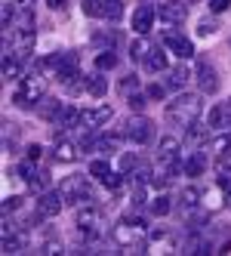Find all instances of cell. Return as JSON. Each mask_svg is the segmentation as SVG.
<instances>
[{"label": "cell", "mask_w": 231, "mask_h": 256, "mask_svg": "<svg viewBox=\"0 0 231 256\" xmlns=\"http://www.w3.org/2000/svg\"><path fill=\"white\" fill-rule=\"evenodd\" d=\"M114 238H117L120 247H133V244H139L142 238H145V222H142V219H136V216H127V219H123V222L114 228Z\"/></svg>", "instance_id": "cell-4"}, {"label": "cell", "mask_w": 231, "mask_h": 256, "mask_svg": "<svg viewBox=\"0 0 231 256\" xmlns=\"http://www.w3.org/2000/svg\"><path fill=\"white\" fill-rule=\"evenodd\" d=\"M204 142H207V126H204V124L194 120L191 126H185V145H188L191 152H198Z\"/></svg>", "instance_id": "cell-15"}, {"label": "cell", "mask_w": 231, "mask_h": 256, "mask_svg": "<svg viewBox=\"0 0 231 256\" xmlns=\"http://www.w3.org/2000/svg\"><path fill=\"white\" fill-rule=\"evenodd\" d=\"M157 16L164 19V25H182L188 19V6L182 4V0H167V4H161Z\"/></svg>", "instance_id": "cell-11"}, {"label": "cell", "mask_w": 231, "mask_h": 256, "mask_svg": "<svg viewBox=\"0 0 231 256\" xmlns=\"http://www.w3.org/2000/svg\"><path fill=\"white\" fill-rule=\"evenodd\" d=\"M77 154H80V148L74 142H59L56 145V160H74Z\"/></svg>", "instance_id": "cell-23"}, {"label": "cell", "mask_w": 231, "mask_h": 256, "mask_svg": "<svg viewBox=\"0 0 231 256\" xmlns=\"http://www.w3.org/2000/svg\"><path fill=\"white\" fill-rule=\"evenodd\" d=\"M136 164H139V160H136V154H123V158H120V164H117V170L127 176V173H133V170H136Z\"/></svg>", "instance_id": "cell-36"}, {"label": "cell", "mask_w": 231, "mask_h": 256, "mask_svg": "<svg viewBox=\"0 0 231 256\" xmlns=\"http://www.w3.org/2000/svg\"><path fill=\"white\" fill-rule=\"evenodd\" d=\"M62 207H65V194H62V192L46 188V192H40V194H37V216H40V219H52V216H59V213H62Z\"/></svg>", "instance_id": "cell-6"}, {"label": "cell", "mask_w": 231, "mask_h": 256, "mask_svg": "<svg viewBox=\"0 0 231 256\" xmlns=\"http://www.w3.org/2000/svg\"><path fill=\"white\" fill-rule=\"evenodd\" d=\"M148 50H151V44H145V40H136V44L130 46V59H133V62H142V59L148 56Z\"/></svg>", "instance_id": "cell-30"}, {"label": "cell", "mask_w": 231, "mask_h": 256, "mask_svg": "<svg viewBox=\"0 0 231 256\" xmlns=\"http://www.w3.org/2000/svg\"><path fill=\"white\" fill-rule=\"evenodd\" d=\"M28 186H31V192H46V186H49V173L46 170H37V173H34L31 179H28Z\"/></svg>", "instance_id": "cell-27"}, {"label": "cell", "mask_w": 231, "mask_h": 256, "mask_svg": "<svg viewBox=\"0 0 231 256\" xmlns=\"http://www.w3.org/2000/svg\"><path fill=\"white\" fill-rule=\"evenodd\" d=\"M123 136H127L133 145H145V142H151V136H154V124H151L148 118H133V120L127 124V130H123Z\"/></svg>", "instance_id": "cell-9"}, {"label": "cell", "mask_w": 231, "mask_h": 256, "mask_svg": "<svg viewBox=\"0 0 231 256\" xmlns=\"http://www.w3.org/2000/svg\"><path fill=\"white\" fill-rule=\"evenodd\" d=\"M34 40H37V34H34V16H31V10L25 6V10H22V19L15 22V34H12V56L28 59V56H31V50H34Z\"/></svg>", "instance_id": "cell-1"}, {"label": "cell", "mask_w": 231, "mask_h": 256, "mask_svg": "<svg viewBox=\"0 0 231 256\" xmlns=\"http://www.w3.org/2000/svg\"><path fill=\"white\" fill-rule=\"evenodd\" d=\"M191 80V71L188 68H170V74H167V90H182L185 84Z\"/></svg>", "instance_id": "cell-19"}, {"label": "cell", "mask_w": 231, "mask_h": 256, "mask_svg": "<svg viewBox=\"0 0 231 256\" xmlns=\"http://www.w3.org/2000/svg\"><path fill=\"white\" fill-rule=\"evenodd\" d=\"M191 4H198V0H191Z\"/></svg>", "instance_id": "cell-47"}, {"label": "cell", "mask_w": 231, "mask_h": 256, "mask_svg": "<svg viewBox=\"0 0 231 256\" xmlns=\"http://www.w3.org/2000/svg\"><path fill=\"white\" fill-rule=\"evenodd\" d=\"M194 80H198L201 93H216V90H219V71L213 68V62L198 59V68H194Z\"/></svg>", "instance_id": "cell-7"}, {"label": "cell", "mask_w": 231, "mask_h": 256, "mask_svg": "<svg viewBox=\"0 0 231 256\" xmlns=\"http://www.w3.org/2000/svg\"><path fill=\"white\" fill-rule=\"evenodd\" d=\"M182 170H185V176H191V179H194V176H201V173L207 170V158H204V152H201V148H198V152H191Z\"/></svg>", "instance_id": "cell-18"}, {"label": "cell", "mask_w": 231, "mask_h": 256, "mask_svg": "<svg viewBox=\"0 0 231 256\" xmlns=\"http://www.w3.org/2000/svg\"><path fill=\"white\" fill-rule=\"evenodd\" d=\"M43 253H62V244L59 241H46L43 244Z\"/></svg>", "instance_id": "cell-42"}, {"label": "cell", "mask_w": 231, "mask_h": 256, "mask_svg": "<svg viewBox=\"0 0 231 256\" xmlns=\"http://www.w3.org/2000/svg\"><path fill=\"white\" fill-rule=\"evenodd\" d=\"M130 105L136 108V112H142V108H145V93H136V96H130Z\"/></svg>", "instance_id": "cell-41"}, {"label": "cell", "mask_w": 231, "mask_h": 256, "mask_svg": "<svg viewBox=\"0 0 231 256\" xmlns=\"http://www.w3.org/2000/svg\"><path fill=\"white\" fill-rule=\"evenodd\" d=\"M142 65H145V71H151V74H161V71H167V52L161 50H148V56L142 59Z\"/></svg>", "instance_id": "cell-16"}, {"label": "cell", "mask_w": 231, "mask_h": 256, "mask_svg": "<svg viewBox=\"0 0 231 256\" xmlns=\"http://www.w3.org/2000/svg\"><path fill=\"white\" fill-rule=\"evenodd\" d=\"M228 6H231V0H210V10L213 12H225Z\"/></svg>", "instance_id": "cell-39"}, {"label": "cell", "mask_w": 231, "mask_h": 256, "mask_svg": "<svg viewBox=\"0 0 231 256\" xmlns=\"http://www.w3.org/2000/svg\"><path fill=\"white\" fill-rule=\"evenodd\" d=\"M198 198H201V192H198V188H185V192H182L185 207H194V204H198Z\"/></svg>", "instance_id": "cell-38"}, {"label": "cell", "mask_w": 231, "mask_h": 256, "mask_svg": "<svg viewBox=\"0 0 231 256\" xmlns=\"http://www.w3.org/2000/svg\"><path fill=\"white\" fill-rule=\"evenodd\" d=\"M22 62H25V59L6 52V56H3V80H15V78H19V74H22Z\"/></svg>", "instance_id": "cell-20"}, {"label": "cell", "mask_w": 231, "mask_h": 256, "mask_svg": "<svg viewBox=\"0 0 231 256\" xmlns=\"http://www.w3.org/2000/svg\"><path fill=\"white\" fill-rule=\"evenodd\" d=\"M164 46L173 52V56H179V59H191V56H194L191 40H188V38H182L179 31H167V34H164Z\"/></svg>", "instance_id": "cell-12"}, {"label": "cell", "mask_w": 231, "mask_h": 256, "mask_svg": "<svg viewBox=\"0 0 231 256\" xmlns=\"http://www.w3.org/2000/svg\"><path fill=\"white\" fill-rule=\"evenodd\" d=\"M120 12H123V4H120V0H105V4H102V19H120Z\"/></svg>", "instance_id": "cell-26"}, {"label": "cell", "mask_w": 231, "mask_h": 256, "mask_svg": "<svg viewBox=\"0 0 231 256\" xmlns=\"http://www.w3.org/2000/svg\"><path fill=\"white\" fill-rule=\"evenodd\" d=\"M201 114V96H179L167 105V120L176 126H191Z\"/></svg>", "instance_id": "cell-2"}, {"label": "cell", "mask_w": 231, "mask_h": 256, "mask_svg": "<svg viewBox=\"0 0 231 256\" xmlns=\"http://www.w3.org/2000/svg\"><path fill=\"white\" fill-rule=\"evenodd\" d=\"M170 207H173V200H170L167 194H157L151 204H148V210H151L154 216H167V213H170Z\"/></svg>", "instance_id": "cell-24"}, {"label": "cell", "mask_w": 231, "mask_h": 256, "mask_svg": "<svg viewBox=\"0 0 231 256\" xmlns=\"http://www.w3.org/2000/svg\"><path fill=\"white\" fill-rule=\"evenodd\" d=\"M219 186L225 188V200H228V207H231V176H219Z\"/></svg>", "instance_id": "cell-40"}, {"label": "cell", "mask_w": 231, "mask_h": 256, "mask_svg": "<svg viewBox=\"0 0 231 256\" xmlns=\"http://www.w3.org/2000/svg\"><path fill=\"white\" fill-rule=\"evenodd\" d=\"M154 25V6L151 4H142L136 12H133V31L136 34H148Z\"/></svg>", "instance_id": "cell-14"}, {"label": "cell", "mask_w": 231, "mask_h": 256, "mask_svg": "<svg viewBox=\"0 0 231 256\" xmlns=\"http://www.w3.org/2000/svg\"><path fill=\"white\" fill-rule=\"evenodd\" d=\"M102 4L105 0H83V12L86 16H102Z\"/></svg>", "instance_id": "cell-37"}, {"label": "cell", "mask_w": 231, "mask_h": 256, "mask_svg": "<svg viewBox=\"0 0 231 256\" xmlns=\"http://www.w3.org/2000/svg\"><path fill=\"white\" fill-rule=\"evenodd\" d=\"M228 126H231V99L222 102V105H216L210 112V130L222 133V130H228Z\"/></svg>", "instance_id": "cell-13"}, {"label": "cell", "mask_w": 231, "mask_h": 256, "mask_svg": "<svg viewBox=\"0 0 231 256\" xmlns=\"http://www.w3.org/2000/svg\"><path fill=\"white\" fill-rule=\"evenodd\" d=\"M198 31H201V34H213V22H207V19H204V22L198 25Z\"/></svg>", "instance_id": "cell-45"}, {"label": "cell", "mask_w": 231, "mask_h": 256, "mask_svg": "<svg viewBox=\"0 0 231 256\" xmlns=\"http://www.w3.org/2000/svg\"><path fill=\"white\" fill-rule=\"evenodd\" d=\"M102 186H105V188H111V192H117V188L123 186V173H120V170H117V173L111 170L108 176H105V179H102Z\"/></svg>", "instance_id": "cell-34"}, {"label": "cell", "mask_w": 231, "mask_h": 256, "mask_svg": "<svg viewBox=\"0 0 231 256\" xmlns=\"http://www.w3.org/2000/svg\"><path fill=\"white\" fill-rule=\"evenodd\" d=\"M0 247H3V253H19V250L25 247V238L6 232V234H3V244H0Z\"/></svg>", "instance_id": "cell-22"}, {"label": "cell", "mask_w": 231, "mask_h": 256, "mask_svg": "<svg viewBox=\"0 0 231 256\" xmlns=\"http://www.w3.org/2000/svg\"><path fill=\"white\" fill-rule=\"evenodd\" d=\"M40 145H28V160H40Z\"/></svg>", "instance_id": "cell-43"}, {"label": "cell", "mask_w": 231, "mask_h": 256, "mask_svg": "<svg viewBox=\"0 0 231 256\" xmlns=\"http://www.w3.org/2000/svg\"><path fill=\"white\" fill-rule=\"evenodd\" d=\"M117 145H120V139L114 136V133H105V136H96V148L99 152H117Z\"/></svg>", "instance_id": "cell-25"}, {"label": "cell", "mask_w": 231, "mask_h": 256, "mask_svg": "<svg viewBox=\"0 0 231 256\" xmlns=\"http://www.w3.org/2000/svg\"><path fill=\"white\" fill-rule=\"evenodd\" d=\"M46 6H49V10H62L65 0H46Z\"/></svg>", "instance_id": "cell-46"}, {"label": "cell", "mask_w": 231, "mask_h": 256, "mask_svg": "<svg viewBox=\"0 0 231 256\" xmlns=\"http://www.w3.org/2000/svg\"><path fill=\"white\" fill-rule=\"evenodd\" d=\"M62 194H65V200L68 204H80V200H86V204H93L90 200V182H86V176H80V173H74V176H68L65 182H62Z\"/></svg>", "instance_id": "cell-5"}, {"label": "cell", "mask_w": 231, "mask_h": 256, "mask_svg": "<svg viewBox=\"0 0 231 256\" xmlns=\"http://www.w3.org/2000/svg\"><path fill=\"white\" fill-rule=\"evenodd\" d=\"M108 173H111V167H108V160H93V164H90V176H96L99 182H102L105 176H108Z\"/></svg>", "instance_id": "cell-32"}, {"label": "cell", "mask_w": 231, "mask_h": 256, "mask_svg": "<svg viewBox=\"0 0 231 256\" xmlns=\"http://www.w3.org/2000/svg\"><path fill=\"white\" fill-rule=\"evenodd\" d=\"M80 114H83V112H77L74 105H62V112H59V118L52 120V124H56L59 130H71V126H74V124H80Z\"/></svg>", "instance_id": "cell-17"}, {"label": "cell", "mask_w": 231, "mask_h": 256, "mask_svg": "<svg viewBox=\"0 0 231 256\" xmlns=\"http://www.w3.org/2000/svg\"><path fill=\"white\" fill-rule=\"evenodd\" d=\"M12 102L19 108H34L37 102H43V80L40 78H22L19 86H15Z\"/></svg>", "instance_id": "cell-3"}, {"label": "cell", "mask_w": 231, "mask_h": 256, "mask_svg": "<svg viewBox=\"0 0 231 256\" xmlns=\"http://www.w3.org/2000/svg\"><path fill=\"white\" fill-rule=\"evenodd\" d=\"M96 68H102V71H108V68H117V52H111V50L99 52V56H96Z\"/></svg>", "instance_id": "cell-29"}, {"label": "cell", "mask_w": 231, "mask_h": 256, "mask_svg": "<svg viewBox=\"0 0 231 256\" xmlns=\"http://www.w3.org/2000/svg\"><path fill=\"white\" fill-rule=\"evenodd\" d=\"M228 148H231V133L222 130V136H216V142H213V152L222 154V152H228Z\"/></svg>", "instance_id": "cell-35"}, {"label": "cell", "mask_w": 231, "mask_h": 256, "mask_svg": "<svg viewBox=\"0 0 231 256\" xmlns=\"http://www.w3.org/2000/svg\"><path fill=\"white\" fill-rule=\"evenodd\" d=\"M216 170H219V176H231V152L216 154Z\"/></svg>", "instance_id": "cell-33"}, {"label": "cell", "mask_w": 231, "mask_h": 256, "mask_svg": "<svg viewBox=\"0 0 231 256\" xmlns=\"http://www.w3.org/2000/svg\"><path fill=\"white\" fill-rule=\"evenodd\" d=\"M86 93H90V96H105V93H108V80H105V74H102V68L96 71V74L90 78V80H86Z\"/></svg>", "instance_id": "cell-21"}, {"label": "cell", "mask_w": 231, "mask_h": 256, "mask_svg": "<svg viewBox=\"0 0 231 256\" xmlns=\"http://www.w3.org/2000/svg\"><path fill=\"white\" fill-rule=\"evenodd\" d=\"M77 226L80 228H86V232H102V226H105V213L96 207V204H86V207H80L77 210Z\"/></svg>", "instance_id": "cell-10"}, {"label": "cell", "mask_w": 231, "mask_h": 256, "mask_svg": "<svg viewBox=\"0 0 231 256\" xmlns=\"http://www.w3.org/2000/svg\"><path fill=\"white\" fill-rule=\"evenodd\" d=\"M161 154L167 158V154H179V139L176 136H164L161 139Z\"/></svg>", "instance_id": "cell-31"}, {"label": "cell", "mask_w": 231, "mask_h": 256, "mask_svg": "<svg viewBox=\"0 0 231 256\" xmlns=\"http://www.w3.org/2000/svg\"><path fill=\"white\" fill-rule=\"evenodd\" d=\"M148 96H154V99H164V96H167V90H164V86H148Z\"/></svg>", "instance_id": "cell-44"}, {"label": "cell", "mask_w": 231, "mask_h": 256, "mask_svg": "<svg viewBox=\"0 0 231 256\" xmlns=\"http://www.w3.org/2000/svg\"><path fill=\"white\" fill-rule=\"evenodd\" d=\"M59 112H62V102H56V99H43L40 114H43L46 120H56V118H59Z\"/></svg>", "instance_id": "cell-28"}, {"label": "cell", "mask_w": 231, "mask_h": 256, "mask_svg": "<svg viewBox=\"0 0 231 256\" xmlns=\"http://www.w3.org/2000/svg\"><path fill=\"white\" fill-rule=\"evenodd\" d=\"M111 118H114L111 105H93V108H86V112L80 114V126L83 130H99V126H105Z\"/></svg>", "instance_id": "cell-8"}]
</instances>
